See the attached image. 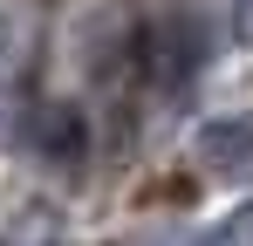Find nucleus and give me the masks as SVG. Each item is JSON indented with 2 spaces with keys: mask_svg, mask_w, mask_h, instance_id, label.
I'll list each match as a JSON object with an SVG mask.
<instances>
[{
  "mask_svg": "<svg viewBox=\"0 0 253 246\" xmlns=\"http://www.w3.org/2000/svg\"><path fill=\"white\" fill-rule=\"evenodd\" d=\"M171 246H253V199L240 212H226L219 226H206V233H178Z\"/></svg>",
  "mask_w": 253,
  "mask_h": 246,
  "instance_id": "4",
  "label": "nucleus"
},
{
  "mask_svg": "<svg viewBox=\"0 0 253 246\" xmlns=\"http://www.w3.org/2000/svg\"><path fill=\"white\" fill-rule=\"evenodd\" d=\"M233 41L253 48V0H233Z\"/></svg>",
  "mask_w": 253,
  "mask_h": 246,
  "instance_id": "5",
  "label": "nucleus"
},
{
  "mask_svg": "<svg viewBox=\"0 0 253 246\" xmlns=\"http://www.w3.org/2000/svg\"><path fill=\"white\" fill-rule=\"evenodd\" d=\"M21 137L35 144V158L48 164H76L83 158V117L69 103H35V117H21Z\"/></svg>",
  "mask_w": 253,
  "mask_h": 246,
  "instance_id": "3",
  "label": "nucleus"
},
{
  "mask_svg": "<svg viewBox=\"0 0 253 246\" xmlns=\"http://www.w3.org/2000/svg\"><path fill=\"white\" fill-rule=\"evenodd\" d=\"M14 55H21V35H14V21H7V14H0V69H7V62H14Z\"/></svg>",
  "mask_w": 253,
  "mask_h": 246,
  "instance_id": "6",
  "label": "nucleus"
},
{
  "mask_svg": "<svg viewBox=\"0 0 253 246\" xmlns=\"http://www.w3.org/2000/svg\"><path fill=\"white\" fill-rule=\"evenodd\" d=\"M137 62H144V76H151V89H165V96H178L185 82L199 76V62H206V41H199V21H158L151 35L137 41Z\"/></svg>",
  "mask_w": 253,
  "mask_h": 246,
  "instance_id": "1",
  "label": "nucleus"
},
{
  "mask_svg": "<svg viewBox=\"0 0 253 246\" xmlns=\"http://www.w3.org/2000/svg\"><path fill=\"white\" fill-rule=\"evenodd\" d=\"M192 158L219 185H253V117H212L192 137Z\"/></svg>",
  "mask_w": 253,
  "mask_h": 246,
  "instance_id": "2",
  "label": "nucleus"
}]
</instances>
